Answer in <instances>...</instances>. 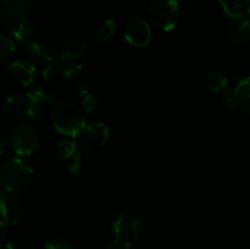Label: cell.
Masks as SVG:
<instances>
[{
    "label": "cell",
    "instance_id": "obj_14",
    "mask_svg": "<svg viewBox=\"0 0 250 249\" xmlns=\"http://www.w3.org/2000/svg\"><path fill=\"white\" fill-rule=\"evenodd\" d=\"M11 75L20 84L28 87L33 84L34 73H36V66L31 62H26L23 60H16L10 66Z\"/></svg>",
    "mask_w": 250,
    "mask_h": 249
},
{
    "label": "cell",
    "instance_id": "obj_25",
    "mask_svg": "<svg viewBox=\"0 0 250 249\" xmlns=\"http://www.w3.org/2000/svg\"><path fill=\"white\" fill-rule=\"evenodd\" d=\"M44 249H71V247L65 242L50 241L45 244Z\"/></svg>",
    "mask_w": 250,
    "mask_h": 249
},
{
    "label": "cell",
    "instance_id": "obj_10",
    "mask_svg": "<svg viewBox=\"0 0 250 249\" xmlns=\"http://www.w3.org/2000/svg\"><path fill=\"white\" fill-rule=\"evenodd\" d=\"M12 149L19 155H29L34 151L38 144L37 134L28 126H20L12 132L10 138Z\"/></svg>",
    "mask_w": 250,
    "mask_h": 249
},
{
    "label": "cell",
    "instance_id": "obj_22",
    "mask_svg": "<svg viewBox=\"0 0 250 249\" xmlns=\"http://www.w3.org/2000/svg\"><path fill=\"white\" fill-rule=\"evenodd\" d=\"M76 151V143L75 142L70 141V139H65L61 141L58 144V153L60 158L62 159H70L72 158L73 154Z\"/></svg>",
    "mask_w": 250,
    "mask_h": 249
},
{
    "label": "cell",
    "instance_id": "obj_7",
    "mask_svg": "<svg viewBox=\"0 0 250 249\" xmlns=\"http://www.w3.org/2000/svg\"><path fill=\"white\" fill-rule=\"evenodd\" d=\"M42 102L37 98L34 92L23 93L19 97L6 98L4 103V110L15 112L17 116L24 120H34L41 114Z\"/></svg>",
    "mask_w": 250,
    "mask_h": 249
},
{
    "label": "cell",
    "instance_id": "obj_24",
    "mask_svg": "<svg viewBox=\"0 0 250 249\" xmlns=\"http://www.w3.org/2000/svg\"><path fill=\"white\" fill-rule=\"evenodd\" d=\"M105 249H133L132 248L131 242L127 239L121 238V237H116L114 241L110 242Z\"/></svg>",
    "mask_w": 250,
    "mask_h": 249
},
{
    "label": "cell",
    "instance_id": "obj_15",
    "mask_svg": "<svg viewBox=\"0 0 250 249\" xmlns=\"http://www.w3.org/2000/svg\"><path fill=\"white\" fill-rule=\"evenodd\" d=\"M250 95V82L249 78L241 81V82L237 84V87L234 88L233 92L231 95L225 99V106L229 107V109H238L239 106L244 104L247 100L249 99Z\"/></svg>",
    "mask_w": 250,
    "mask_h": 249
},
{
    "label": "cell",
    "instance_id": "obj_2",
    "mask_svg": "<svg viewBox=\"0 0 250 249\" xmlns=\"http://www.w3.org/2000/svg\"><path fill=\"white\" fill-rule=\"evenodd\" d=\"M4 9L5 22L12 36L19 41H27L38 28V14L24 0H0Z\"/></svg>",
    "mask_w": 250,
    "mask_h": 249
},
{
    "label": "cell",
    "instance_id": "obj_6",
    "mask_svg": "<svg viewBox=\"0 0 250 249\" xmlns=\"http://www.w3.org/2000/svg\"><path fill=\"white\" fill-rule=\"evenodd\" d=\"M61 77L63 78L67 87L80 97H83L88 92L97 88L95 87L97 81L94 76L90 73L88 68L78 63H65Z\"/></svg>",
    "mask_w": 250,
    "mask_h": 249
},
{
    "label": "cell",
    "instance_id": "obj_8",
    "mask_svg": "<svg viewBox=\"0 0 250 249\" xmlns=\"http://www.w3.org/2000/svg\"><path fill=\"white\" fill-rule=\"evenodd\" d=\"M112 232L117 237L131 241L139 237L143 232V221L131 211H120L114 216L111 222Z\"/></svg>",
    "mask_w": 250,
    "mask_h": 249
},
{
    "label": "cell",
    "instance_id": "obj_18",
    "mask_svg": "<svg viewBox=\"0 0 250 249\" xmlns=\"http://www.w3.org/2000/svg\"><path fill=\"white\" fill-rule=\"evenodd\" d=\"M220 5L229 15L234 19H243L250 11V0H219Z\"/></svg>",
    "mask_w": 250,
    "mask_h": 249
},
{
    "label": "cell",
    "instance_id": "obj_23",
    "mask_svg": "<svg viewBox=\"0 0 250 249\" xmlns=\"http://www.w3.org/2000/svg\"><path fill=\"white\" fill-rule=\"evenodd\" d=\"M34 94L37 95V98H38L42 103H51L54 102L56 98L55 92L49 87L38 88L37 90H34Z\"/></svg>",
    "mask_w": 250,
    "mask_h": 249
},
{
    "label": "cell",
    "instance_id": "obj_21",
    "mask_svg": "<svg viewBox=\"0 0 250 249\" xmlns=\"http://www.w3.org/2000/svg\"><path fill=\"white\" fill-rule=\"evenodd\" d=\"M16 46L15 43L7 37L0 34V63H4L11 59L14 55Z\"/></svg>",
    "mask_w": 250,
    "mask_h": 249
},
{
    "label": "cell",
    "instance_id": "obj_4",
    "mask_svg": "<svg viewBox=\"0 0 250 249\" xmlns=\"http://www.w3.org/2000/svg\"><path fill=\"white\" fill-rule=\"evenodd\" d=\"M33 170L21 159H12L5 166L1 175V182L10 193L21 192L31 185Z\"/></svg>",
    "mask_w": 250,
    "mask_h": 249
},
{
    "label": "cell",
    "instance_id": "obj_13",
    "mask_svg": "<svg viewBox=\"0 0 250 249\" xmlns=\"http://www.w3.org/2000/svg\"><path fill=\"white\" fill-rule=\"evenodd\" d=\"M27 53L37 63H41L44 67L60 61L59 60L58 53L51 46L46 45V44L42 43V42H32L28 45Z\"/></svg>",
    "mask_w": 250,
    "mask_h": 249
},
{
    "label": "cell",
    "instance_id": "obj_3",
    "mask_svg": "<svg viewBox=\"0 0 250 249\" xmlns=\"http://www.w3.org/2000/svg\"><path fill=\"white\" fill-rule=\"evenodd\" d=\"M54 128L61 134L70 137L80 136L85 128V119L77 106L68 102H61L51 111Z\"/></svg>",
    "mask_w": 250,
    "mask_h": 249
},
{
    "label": "cell",
    "instance_id": "obj_11",
    "mask_svg": "<svg viewBox=\"0 0 250 249\" xmlns=\"http://www.w3.org/2000/svg\"><path fill=\"white\" fill-rule=\"evenodd\" d=\"M125 39L131 45L137 48H143L150 43L151 29L146 21L141 19L129 20L125 27Z\"/></svg>",
    "mask_w": 250,
    "mask_h": 249
},
{
    "label": "cell",
    "instance_id": "obj_19",
    "mask_svg": "<svg viewBox=\"0 0 250 249\" xmlns=\"http://www.w3.org/2000/svg\"><path fill=\"white\" fill-rule=\"evenodd\" d=\"M115 29H116V22L112 19H106L99 24L97 32H95V39L100 43H104V42L109 41L112 37V34L115 33Z\"/></svg>",
    "mask_w": 250,
    "mask_h": 249
},
{
    "label": "cell",
    "instance_id": "obj_26",
    "mask_svg": "<svg viewBox=\"0 0 250 249\" xmlns=\"http://www.w3.org/2000/svg\"><path fill=\"white\" fill-rule=\"evenodd\" d=\"M5 237H6V228H5V224L0 221V246L4 243Z\"/></svg>",
    "mask_w": 250,
    "mask_h": 249
},
{
    "label": "cell",
    "instance_id": "obj_1",
    "mask_svg": "<svg viewBox=\"0 0 250 249\" xmlns=\"http://www.w3.org/2000/svg\"><path fill=\"white\" fill-rule=\"evenodd\" d=\"M109 141V128L104 122H93L85 126L76 143L70 172L95 173L102 165L105 148Z\"/></svg>",
    "mask_w": 250,
    "mask_h": 249
},
{
    "label": "cell",
    "instance_id": "obj_27",
    "mask_svg": "<svg viewBox=\"0 0 250 249\" xmlns=\"http://www.w3.org/2000/svg\"><path fill=\"white\" fill-rule=\"evenodd\" d=\"M4 151H5V143H4V141H1V139H0V156L4 154Z\"/></svg>",
    "mask_w": 250,
    "mask_h": 249
},
{
    "label": "cell",
    "instance_id": "obj_5",
    "mask_svg": "<svg viewBox=\"0 0 250 249\" xmlns=\"http://www.w3.org/2000/svg\"><path fill=\"white\" fill-rule=\"evenodd\" d=\"M178 2L176 0H151L149 19L156 28L164 32L172 31L178 20Z\"/></svg>",
    "mask_w": 250,
    "mask_h": 249
},
{
    "label": "cell",
    "instance_id": "obj_16",
    "mask_svg": "<svg viewBox=\"0 0 250 249\" xmlns=\"http://www.w3.org/2000/svg\"><path fill=\"white\" fill-rule=\"evenodd\" d=\"M85 53V43L82 39H72L58 53L59 60L63 63H72Z\"/></svg>",
    "mask_w": 250,
    "mask_h": 249
},
{
    "label": "cell",
    "instance_id": "obj_12",
    "mask_svg": "<svg viewBox=\"0 0 250 249\" xmlns=\"http://www.w3.org/2000/svg\"><path fill=\"white\" fill-rule=\"evenodd\" d=\"M82 105L88 112L95 115H105L114 106L112 98L105 90L94 88L82 97Z\"/></svg>",
    "mask_w": 250,
    "mask_h": 249
},
{
    "label": "cell",
    "instance_id": "obj_9",
    "mask_svg": "<svg viewBox=\"0 0 250 249\" xmlns=\"http://www.w3.org/2000/svg\"><path fill=\"white\" fill-rule=\"evenodd\" d=\"M0 216L9 225L21 224L24 216L21 200L7 190L0 192Z\"/></svg>",
    "mask_w": 250,
    "mask_h": 249
},
{
    "label": "cell",
    "instance_id": "obj_17",
    "mask_svg": "<svg viewBox=\"0 0 250 249\" xmlns=\"http://www.w3.org/2000/svg\"><path fill=\"white\" fill-rule=\"evenodd\" d=\"M227 38L233 45H243L248 43L250 39V22L248 20H243L232 24L227 32Z\"/></svg>",
    "mask_w": 250,
    "mask_h": 249
},
{
    "label": "cell",
    "instance_id": "obj_20",
    "mask_svg": "<svg viewBox=\"0 0 250 249\" xmlns=\"http://www.w3.org/2000/svg\"><path fill=\"white\" fill-rule=\"evenodd\" d=\"M227 80L226 75L220 71H214V72L210 73L207 78V85H208V89L211 90V92L217 93V92H221L225 87L227 85Z\"/></svg>",
    "mask_w": 250,
    "mask_h": 249
}]
</instances>
